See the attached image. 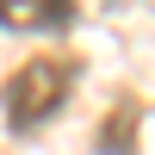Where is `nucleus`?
<instances>
[{"label": "nucleus", "mask_w": 155, "mask_h": 155, "mask_svg": "<svg viewBox=\"0 0 155 155\" xmlns=\"http://www.w3.org/2000/svg\"><path fill=\"white\" fill-rule=\"evenodd\" d=\"M74 19V0H0L6 31H62Z\"/></svg>", "instance_id": "nucleus-2"}, {"label": "nucleus", "mask_w": 155, "mask_h": 155, "mask_svg": "<svg viewBox=\"0 0 155 155\" xmlns=\"http://www.w3.org/2000/svg\"><path fill=\"white\" fill-rule=\"evenodd\" d=\"M68 87H74V62H62V56H37V62H25V68L0 87L6 124H12V130H37L44 118H56V106L68 99Z\"/></svg>", "instance_id": "nucleus-1"}]
</instances>
